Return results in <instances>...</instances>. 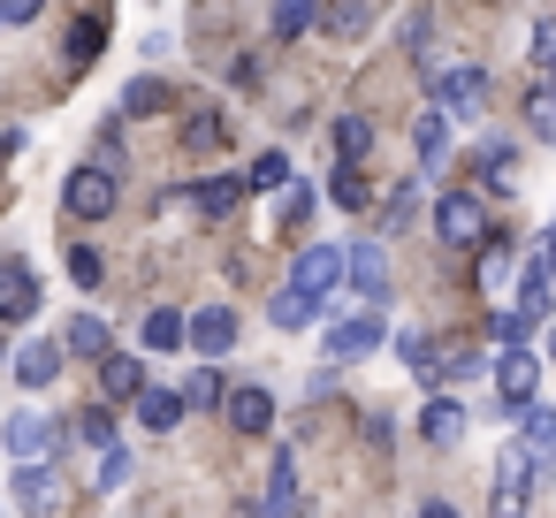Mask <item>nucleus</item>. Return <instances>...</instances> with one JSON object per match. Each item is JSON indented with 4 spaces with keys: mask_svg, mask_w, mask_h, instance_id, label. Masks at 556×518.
Here are the masks:
<instances>
[{
    "mask_svg": "<svg viewBox=\"0 0 556 518\" xmlns=\"http://www.w3.org/2000/svg\"><path fill=\"white\" fill-rule=\"evenodd\" d=\"M62 206L77 214V222H108L115 214V168L100 161V168H77L70 184H62Z\"/></svg>",
    "mask_w": 556,
    "mask_h": 518,
    "instance_id": "f257e3e1",
    "label": "nucleus"
},
{
    "mask_svg": "<svg viewBox=\"0 0 556 518\" xmlns=\"http://www.w3.org/2000/svg\"><path fill=\"white\" fill-rule=\"evenodd\" d=\"M434 108H442L450 123H472V115L488 108V77H480L472 62H465V70H442V77H434Z\"/></svg>",
    "mask_w": 556,
    "mask_h": 518,
    "instance_id": "f03ea898",
    "label": "nucleus"
},
{
    "mask_svg": "<svg viewBox=\"0 0 556 518\" xmlns=\"http://www.w3.org/2000/svg\"><path fill=\"white\" fill-rule=\"evenodd\" d=\"M533 381H541V358H533L526 343H503V358H495V396H503V404H495V412L510 419V412L533 396Z\"/></svg>",
    "mask_w": 556,
    "mask_h": 518,
    "instance_id": "7ed1b4c3",
    "label": "nucleus"
},
{
    "mask_svg": "<svg viewBox=\"0 0 556 518\" xmlns=\"http://www.w3.org/2000/svg\"><path fill=\"white\" fill-rule=\"evenodd\" d=\"M290 282L313 290V298H336L343 290V244H305L298 267H290Z\"/></svg>",
    "mask_w": 556,
    "mask_h": 518,
    "instance_id": "20e7f679",
    "label": "nucleus"
},
{
    "mask_svg": "<svg viewBox=\"0 0 556 518\" xmlns=\"http://www.w3.org/2000/svg\"><path fill=\"white\" fill-rule=\"evenodd\" d=\"M434 237H442L450 252H472V244L488 237V214H480L472 199H442V206H434Z\"/></svg>",
    "mask_w": 556,
    "mask_h": 518,
    "instance_id": "39448f33",
    "label": "nucleus"
},
{
    "mask_svg": "<svg viewBox=\"0 0 556 518\" xmlns=\"http://www.w3.org/2000/svg\"><path fill=\"white\" fill-rule=\"evenodd\" d=\"M343 282H351L358 298H374V305H381V298H389V252H381L374 237H366V244H351V252H343Z\"/></svg>",
    "mask_w": 556,
    "mask_h": 518,
    "instance_id": "423d86ee",
    "label": "nucleus"
},
{
    "mask_svg": "<svg viewBox=\"0 0 556 518\" xmlns=\"http://www.w3.org/2000/svg\"><path fill=\"white\" fill-rule=\"evenodd\" d=\"M184 336H191V351L222 358V351H237V313H229V305H199V313L184 320Z\"/></svg>",
    "mask_w": 556,
    "mask_h": 518,
    "instance_id": "0eeeda50",
    "label": "nucleus"
},
{
    "mask_svg": "<svg viewBox=\"0 0 556 518\" xmlns=\"http://www.w3.org/2000/svg\"><path fill=\"white\" fill-rule=\"evenodd\" d=\"M31 313H39V275H31L24 260H9V267H0V320L24 328Z\"/></svg>",
    "mask_w": 556,
    "mask_h": 518,
    "instance_id": "6e6552de",
    "label": "nucleus"
},
{
    "mask_svg": "<svg viewBox=\"0 0 556 518\" xmlns=\"http://www.w3.org/2000/svg\"><path fill=\"white\" fill-rule=\"evenodd\" d=\"M389 328H381V313H358V320H328V358H366L374 343H381Z\"/></svg>",
    "mask_w": 556,
    "mask_h": 518,
    "instance_id": "1a4fd4ad",
    "label": "nucleus"
},
{
    "mask_svg": "<svg viewBox=\"0 0 556 518\" xmlns=\"http://www.w3.org/2000/svg\"><path fill=\"white\" fill-rule=\"evenodd\" d=\"M510 419L526 427V450H533V465H556V404H541V396H526V404H518Z\"/></svg>",
    "mask_w": 556,
    "mask_h": 518,
    "instance_id": "9d476101",
    "label": "nucleus"
},
{
    "mask_svg": "<svg viewBox=\"0 0 556 518\" xmlns=\"http://www.w3.org/2000/svg\"><path fill=\"white\" fill-rule=\"evenodd\" d=\"M222 412H229V427H237V434H267L275 396H267V389H222Z\"/></svg>",
    "mask_w": 556,
    "mask_h": 518,
    "instance_id": "9b49d317",
    "label": "nucleus"
},
{
    "mask_svg": "<svg viewBox=\"0 0 556 518\" xmlns=\"http://www.w3.org/2000/svg\"><path fill=\"white\" fill-rule=\"evenodd\" d=\"M533 472H541V465H533V450H510V457H503V472H495V495H488V503H495V510H518V503L533 495Z\"/></svg>",
    "mask_w": 556,
    "mask_h": 518,
    "instance_id": "f8f14e48",
    "label": "nucleus"
},
{
    "mask_svg": "<svg viewBox=\"0 0 556 518\" xmlns=\"http://www.w3.org/2000/svg\"><path fill=\"white\" fill-rule=\"evenodd\" d=\"M54 442H62V434H54L47 412H16V419H9V450H16V457H54Z\"/></svg>",
    "mask_w": 556,
    "mask_h": 518,
    "instance_id": "ddd939ff",
    "label": "nucleus"
},
{
    "mask_svg": "<svg viewBox=\"0 0 556 518\" xmlns=\"http://www.w3.org/2000/svg\"><path fill=\"white\" fill-rule=\"evenodd\" d=\"M16 503H31V510H54L62 503V480L47 472V457H24L16 465Z\"/></svg>",
    "mask_w": 556,
    "mask_h": 518,
    "instance_id": "4468645a",
    "label": "nucleus"
},
{
    "mask_svg": "<svg viewBox=\"0 0 556 518\" xmlns=\"http://www.w3.org/2000/svg\"><path fill=\"white\" fill-rule=\"evenodd\" d=\"M267 320H275V328H313V320H320V298L290 282V290H275V298H267Z\"/></svg>",
    "mask_w": 556,
    "mask_h": 518,
    "instance_id": "2eb2a0df",
    "label": "nucleus"
},
{
    "mask_svg": "<svg viewBox=\"0 0 556 518\" xmlns=\"http://www.w3.org/2000/svg\"><path fill=\"white\" fill-rule=\"evenodd\" d=\"M130 404H138V419H146V434H168V427L184 419V389H138Z\"/></svg>",
    "mask_w": 556,
    "mask_h": 518,
    "instance_id": "dca6fc26",
    "label": "nucleus"
},
{
    "mask_svg": "<svg viewBox=\"0 0 556 518\" xmlns=\"http://www.w3.org/2000/svg\"><path fill=\"white\" fill-rule=\"evenodd\" d=\"M54 374H62V343H24V351H16V381H24V389H47Z\"/></svg>",
    "mask_w": 556,
    "mask_h": 518,
    "instance_id": "f3484780",
    "label": "nucleus"
},
{
    "mask_svg": "<svg viewBox=\"0 0 556 518\" xmlns=\"http://www.w3.org/2000/svg\"><path fill=\"white\" fill-rule=\"evenodd\" d=\"M100 389H108V396H138V389H146V366H138L130 351H100Z\"/></svg>",
    "mask_w": 556,
    "mask_h": 518,
    "instance_id": "a211bd4d",
    "label": "nucleus"
},
{
    "mask_svg": "<svg viewBox=\"0 0 556 518\" xmlns=\"http://www.w3.org/2000/svg\"><path fill=\"white\" fill-rule=\"evenodd\" d=\"M191 199H199V214H214V222H229V214L244 206V176H214V184H199Z\"/></svg>",
    "mask_w": 556,
    "mask_h": 518,
    "instance_id": "6ab92c4d",
    "label": "nucleus"
},
{
    "mask_svg": "<svg viewBox=\"0 0 556 518\" xmlns=\"http://www.w3.org/2000/svg\"><path fill=\"white\" fill-rule=\"evenodd\" d=\"M100 47H108V24H100V16H77V24H70V70H92Z\"/></svg>",
    "mask_w": 556,
    "mask_h": 518,
    "instance_id": "aec40b11",
    "label": "nucleus"
},
{
    "mask_svg": "<svg viewBox=\"0 0 556 518\" xmlns=\"http://www.w3.org/2000/svg\"><path fill=\"white\" fill-rule=\"evenodd\" d=\"M412 146H419V168H442V146H450V115H442V108H427V115H419V130H412Z\"/></svg>",
    "mask_w": 556,
    "mask_h": 518,
    "instance_id": "412c9836",
    "label": "nucleus"
},
{
    "mask_svg": "<svg viewBox=\"0 0 556 518\" xmlns=\"http://www.w3.org/2000/svg\"><path fill=\"white\" fill-rule=\"evenodd\" d=\"M328 199H336L343 214H366V206H374V191H366V176H358V161H343V168L328 176Z\"/></svg>",
    "mask_w": 556,
    "mask_h": 518,
    "instance_id": "4be33fe9",
    "label": "nucleus"
},
{
    "mask_svg": "<svg viewBox=\"0 0 556 518\" xmlns=\"http://www.w3.org/2000/svg\"><path fill=\"white\" fill-rule=\"evenodd\" d=\"M62 351H77V358H100V351H108V320H100V313H77V320L62 328Z\"/></svg>",
    "mask_w": 556,
    "mask_h": 518,
    "instance_id": "5701e85b",
    "label": "nucleus"
},
{
    "mask_svg": "<svg viewBox=\"0 0 556 518\" xmlns=\"http://www.w3.org/2000/svg\"><path fill=\"white\" fill-rule=\"evenodd\" d=\"M457 434H465V404H457V396H434V404H427V442L450 450Z\"/></svg>",
    "mask_w": 556,
    "mask_h": 518,
    "instance_id": "b1692460",
    "label": "nucleus"
},
{
    "mask_svg": "<svg viewBox=\"0 0 556 518\" xmlns=\"http://www.w3.org/2000/svg\"><path fill=\"white\" fill-rule=\"evenodd\" d=\"M366 153H374V123L366 115H343L336 123V161H366Z\"/></svg>",
    "mask_w": 556,
    "mask_h": 518,
    "instance_id": "393cba45",
    "label": "nucleus"
},
{
    "mask_svg": "<svg viewBox=\"0 0 556 518\" xmlns=\"http://www.w3.org/2000/svg\"><path fill=\"white\" fill-rule=\"evenodd\" d=\"M146 351H184V313L153 305V313H146Z\"/></svg>",
    "mask_w": 556,
    "mask_h": 518,
    "instance_id": "a878e982",
    "label": "nucleus"
},
{
    "mask_svg": "<svg viewBox=\"0 0 556 518\" xmlns=\"http://www.w3.org/2000/svg\"><path fill=\"white\" fill-rule=\"evenodd\" d=\"M290 503H298V457L282 450V457L267 465V510H290Z\"/></svg>",
    "mask_w": 556,
    "mask_h": 518,
    "instance_id": "bb28decb",
    "label": "nucleus"
},
{
    "mask_svg": "<svg viewBox=\"0 0 556 518\" xmlns=\"http://www.w3.org/2000/svg\"><path fill=\"white\" fill-rule=\"evenodd\" d=\"M161 108H168V85H161V77H130L123 115H161Z\"/></svg>",
    "mask_w": 556,
    "mask_h": 518,
    "instance_id": "cd10ccee",
    "label": "nucleus"
},
{
    "mask_svg": "<svg viewBox=\"0 0 556 518\" xmlns=\"http://www.w3.org/2000/svg\"><path fill=\"white\" fill-rule=\"evenodd\" d=\"M282 184H290V153H260L244 168V191H282Z\"/></svg>",
    "mask_w": 556,
    "mask_h": 518,
    "instance_id": "c85d7f7f",
    "label": "nucleus"
},
{
    "mask_svg": "<svg viewBox=\"0 0 556 518\" xmlns=\"http://www.w3.org/2000/svg\"><path fill=\"white\" fill-rule=\"evenodd\" d=\"M222 389H229V381H222L214 366H199V374L184 381V412H214V404H222Z\"/></svg>",
    "mask_w": 556,
    "mask_h": 518,
    "instance_id": "c756f323",
    "label": "nucleus"
},
{
    "mask_svg": "<svg viewBox=\"0 0 556 518\" xmlns=\"http://www.w3.org/2000/svg\"><path fill=\"white\" fill-rule=\"evenodd\" d=\"M526 130L541 146H556V92H526Z\"/></svg>",
    "mask_w": 556,
    "mask_h": 518,
    "instance_id": "7c9ffc66",
    "label": "nucleus"
},
{
    "mask_svg": "<svg viewBox=\"0 0 556 518\" xmlns=\"http://www.w3.org/2000/svg\"><path fill=\"white\" fill-rule=\"evenodd\" d=\"M313 31V0H282L275 9V39H305Z\"/></svg>",
    "mask_w": 556,
    "mask_h": 518,
    "instance_id": "2f4dec72",
    "label": "nucleus"
},
{
    "mask_svg": "<svg viewBox=\"0 0 556 518\" xmlns=\"http://www.w3.org/2000/svg\"><path fill=\"white\" fill-rule=\"evenodd\" d=\"M396 351H404V366L419 381H434V336H396Z\"/></svg>",
    "mask_w": 556,
    "mask_h": 518,
    "instance_id": "473e14b6",
    "label": "nucleus"
},
{
    "mask_svg": "<svg viewBox=\"0 0 556 518\" xmlns=\"http://www.w3.org/2000/svg\"><path fill=\"white\" fill-rule=\"evenodd\" d=\"M130 465H138V457H130L123 442H100V488H123V480H130Z\"/></svg>",
    "mask_w": 556,
    "mask_h": 518,
    "instance_id": "72a5a7b5",
    "label": "nucleus"
},
{
    "mask_svg": "<svg viewBox=\"0 0 556 518\" xmlns=\"http://www.w3.org/2000/svg\"><path fill=\"white\" fill-rule=\"evenodd\" d=\"M328 24H336L343 39H358V31L374 24V0H336V16H328Z\"/></svg>",
    "mask_w": 556,
    "mask_h": 518,
    "instance_id": "f704fd0d",
    "label": "nucleus"
},
{
    "mask_svg": "<svg viewBox=\"0 0 556 518\" xmlns=\"http://www.w3.org/2000/svg\"><path fill=\"white\" fill-rule=\"evenodd\" d=\"M313 222V191L305 184H282V229H305Z\"/></svg>",
    "mask_w": 556,
    "mask_h": 518,
    "instance_id": "c9c22d12",
    "label": "nucleus"
},
{
    "mask_svg": "<svg viewBox=\"0 0 556 518\" xmlns=\"http://www.w3.org/2000/svg\"><path fill=\"white\" fill-rule=\"evenodd\" d=\"M100 275H108V267H100V252H92V244H77V252H70V282H77V290H92Z\"/></svg>",
    "mask_w": 556,
    "mask_h": 518,
    "instance_id": "e433bc0d",
    "label": "nucleus"
},
{
    "mask_svg": "<svg viewBox=\"0 0 556 518\" xmlns=\"http://www.w3.org/2000/svg\"><path fill=\"white\" fill-rule=\"evenodd\" d=\"M480 244H488V237H480ZM503 275H510V244H503V237H495V244H488V252H480V282H488V290H495V282H503Z\"/></svg>",
    "mask_w": 556,
    "mask_h": 518,
    "instance_id": "4c0bfd02",
    "label": "nucleus"
},
{
    "mask_svg": "<svg viewBox=\"0 0 556 518\" xmlns=\"http://www.w3.org/2000/svg\"><path fill=\"white\" fill-rule=\"evenodd\" d=\"M184 146H199V153L222 146V115H191V123H184Z\"/></svg>",
    "mask_w": 556,
    "mask_h": 518,
    "instance_id": "58836bf2",
    "label": "nucleus"
},
{
    "mask_svg": "<svg viewBox=\"0 0 556 518\" xmlns=\"http://www.w3.org/2000/svg\"><path fill=\"white\" fill-rule=\"evenodd\" d=\"M412 206H419V184H396V191L381 199V214H389V229H396V222H412Z\"/></svg>",
    "mask_w": 556,
    "mask_h": 518,
    "instance_id": "ea45409f",
    "label": "nucleus"
},
{
    "mask_svg": "<svg viewBox=\"0 0 556 518\" xmlns=\"http://www.w3.org/2000/svg\"><path fill=\"white\" fill-rule=\"evenodd\" d=\"M77 442H92V450H100V442H115V427H108V412H85V419H77Z\"/></svg>",
    "mask_w": 556,
    "mask_h": 518,
    "instance_id": "a19ab883",
    "label": "nucleus"
},
{
    "mask_svg": "<svg viewBox=\"0 0 556 518\" xmlns=\"http://www.w3.org/2000/svg\"><path fill=\"white\" fill-rule=\"evenodd\" d=\"M526 336H533L526 313H503V320H495V343H526Z\"/></svg>",
    "mask_w": 556,
    "mask_h": 518,
    "instance_id": "79ce46f5",
    "label": "nucleus"
},
{
    "mask_svg": "<svg viewBox=\"0 0 556 518\" xmlns=\"http://www.w3.org/2000/svg\"><path fill=\"white\" fill-rule=\"evenodd\" d=\"M47 9V0H0V24H31Z\"/></svg>",
    "mask_w": 556,
    "mask_h": 518,
    "instance_id": "37998d69",
    "label": "nucleus"
},
{
    "mask_svg": "<svg viewBox=\"0 0 556 518\" xmlns=\"http://www.w3.org/2000/svg\"><path fill=\"white\" fill-rule=\"evenodd\" d=\"M533 62H541V70H556V24H541V31H533Z\"/></svg>",
    "mask_w": 556,
    "mask_h": 518,
    "instance_id": "c03bdc74",
    "label": "nucleus"
},
{
    "mask_svg": "<svg viewBox=\"0 0 556 518\" xmlns=\"http://www.w3.org/2000/svg\"><path fill=\"white\" fill-rule=\"evenodd\" d=\"M9 153H16V138H0V161H9Z\"/></svg>",
    "mask_w": 556,
    "mask_h": 518,
    "instance_id": "a18cd8bd",
    "label": "nucleus"
},
{
    "mask_svg": "<svg viewBox=\"0 0 556 518\" xmlns=\"http://www.w3.org/2000/svg\"><path fill=\"white\" fill-rule=\"evenodd\" d=\"M548 366H556V336H548Z\"/></svg>",
    "mask_w": 556,
    "mask_h": 518,
    "instance_id": "49530a36",
    "label": "nucleus"
},
{
    "mask_svg": "<svg viewBox=\"0 0 556 518\" xmlns=\"http://www.w3.org/2000/svg\"><path fill=\"white\" fill-rule=\"evenodd\" d=\"M548 77H556V70H548ZM548 92H556V85H548Z\"/></svg>",
    "mask_w": 556,
    "mask_h": 518,
    "instance_id": "de8ad7c7",
    "label": "nucleus"
}]
</instances>
